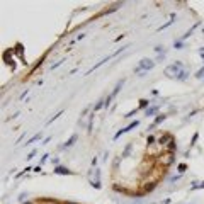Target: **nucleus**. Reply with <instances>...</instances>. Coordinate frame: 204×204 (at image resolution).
Returning a JSON list of instances; mask_svg holds the SVG:
<instances>
[{
  "label": "nucleus",
  "instance_id": "obj_16",
  "mask_svg": "<svg viewBox=\"0 0 204 204\" xmlns=\"http://www.w3.org/2000/svg\"><path fill=\"white\" fill-rule=\"evenodd\" d=\"M150 104H151V102H150V100H148V99H140V104H138V109H148V107H150Z\"/></svg>",
  "mask_w": 204,
  "mask_h": 204
},
{
  "label": "nucleus",
  "instance_id": "obj_7",
  "mask_svg": "<svg viewBox=\"0 0 204 204\" xmlns=\"http://www.w3.org/2000/svg\"><path fill=\"white\" fill-rule=\"evenodd\" d=\"M77 140H78V135H77V133H73V135H72V136H70V138L67 140V141L63 143V146H61V148H63V150H67V148H72V146L77 143Z\"/></svg>",
  "mask_w": 204,
  "mask_h": 204
},
{
  "label": "nucleus",
  "instance_id": "obj_48",
  "mask_svg": "<svg viewBox=\"0 0 204 204\" xmlns=\"http://www.w3.org/2000/svg\"><path fill=\"white\" fill-rule=\"evenodd\" d=\"M22 204H34L32 201H26V203H22Z\"/></svg>",
  "mask_w": 204,
  "mask_h": 204
},
{
  "label": "nucleus",
  "instance_id": "obj_49",
  "mask_svg": "<svg viewBox=\"0 0 204 204\" xmlns=\"http://www.w3.org/2000/svg\"><path fill=\"white\" fill-rule=\"evenodd\" d=\"M53 204H61V203H60V201H55V203H53Z\"/></svg>",
  "mask_w": 204,
  "mask_h": 204
},
{
  "label": "nucleus",
  "instance_id": "obj_45",
  "mask_svg": "<svg viewBox=\"0 0 204 204\" xmlns=\"http://www.w3.org/2000/svg\"><path fill=\"white\" fill-rule=\"evenodd\" d=\"M199 55H201V56H203V58H204V46H203V48H201V49H199Z\"/></svg>",
  "mask_w": 204,
  "mask_h": 204
},
{
  "label": "nucleus",
  "instance_id": "obj_24",
  "mask_svg": "<svg viewBox=\"0 0 204 204\" xmlns=\"http://www.w3.org/2000/svg\"><path fill=\"white\" fill-rule=\"evenodd\" d=\"M185 170H187V165H185V163H179V165H177V172H179V175H182Z\"/></svg>",
  "mask_w": 204,
  "mask_h": 204
},
{
  "label": "nucleus",
  "instance_id": "obj_19",
  "mask_svg": "<svg viewBox=\"0 0 204 204\" xmlns=\"http://www.w3.org/2000/svg\"><path fill=\"white\" fill-rule=\"evenodd\" d=\"M138 126H140V121H138V119H135V121H133V123H129L124 129H126V133H128V131H131V129H135V128H138Z\"/></svg>",
  "mask_w": 204,
  "mask_h": 204
},
{
  "label": "nucleus",
  "instance_id": "obj_8",
  "mask_svg": "<svg viewBox=\"0 0 204 204\" xmlns=\"http://www.w3.org/2000/svg\"><path fill=\"white\" fill-rule=\"evenodd\" d=\"M156 185H158V180H151V182H146L145 185H143V192H151V191H155Z\"/></svg>",
  "mask_w": 204,
  "mask_h": 204
},
{
  "label": "nucleus",
  "instance_id": "obj_1",
  "mask_svg": "<svg viewBox=\"0 0 204 204\" xmlns=\"http://www.w3.org/2000/svg\"><path fill=\"white\" fill-rule=\"evenodd\" d=\"M155 63L156 61H153V60L150 58H143L140 63H138V67H135V73H140V77H143V73L145 72H148V70H151V68H155Z\"/></svg>",
  "mask_w": 204,
  "mask_h": 204
},
{
  "label": "nucleus",
  "instance_id": "obj_41",
  "mask_svg": "<svg viewBox=\"0 0 204 204\" xmlns=\"http://www.w3.org/2000/svg\"><path fill=\"white\" fill-rule=\"evenodd\" d=\"M179 179H180V175H175V177H172V179H170V182H177Z\"/></svg>",
  "mask_w": 204,
  "mask_h": 204
},
{
  "label": "nucleus",
  "instance_id": "obj_51",
  "mask_svg": "<svg viewBox=\"0 0 204 204\" xmlns=\"http://www.w3.org/2000/svg\"><path fill=\"white\" fill-rule=\"evenodd\" d=\"M203 60H204V58H203Z\"/></svg>",
  "mask_w": 204,
  "mask_h": 204
},
{
  "label": "nucleus",
  "instance_id": "obj_14",
  "mask_svg": "<svg viewBox=\"0 0 204 204\" xmlns=\"http://www.w3.org/2000/svg\"><path fill=\"white\" fill-rule=\"evenodd\" d=\"M131 150H133V143H128L124 146V150H123V153H121V158H128V156L131 155Z\"/></svg>",
  "mask_w": 204,
  "mask_h": 204
},
{
  "label": "nucleus",
  "instance_id": "obj_36",
  "mask_svg": "<svg viewBox=\"0 0 204 204\" xmlns=\"http://www.w3.org/2000/svg\"><path fill=\"white\" fill-rule=\"evenodd\" d=\"M63 61H65V60H60V61H56L55 65H51V70H56V68H58L60 65H61V63H63Z\"/></svg>",
  "mask_w": 204,
  "mask_h": 204
},
{
  "label": "nucleus",
  "instance_id": "obj_11",
  "mask_svg": "<svg viewBox=\"0 0 204 204\" xmlns=\"http://www.w3.org/2000/svg\"><path fill=\"white\" fill-rule=\"evenodd\" d=\"M177 148H179V146H177V141H175V138H174V140L165 146V151H168V153H175V151H177Z\"/></svg>",
  "mask_w": 204,
  "mask_h": 204
},
{
  "label": "nucleus",
  "instance_id": "obj_18",
  "mask_svg": "<svg viewBox=\"0 0 204 204\" xmlns=\"http://www.w3.org/2000/svg\"><path fill=\"white\" fill-rule=\"evenodd\" d=\"M156 145V138L153 135H148L146 136V146H153Z\"/></svg>",
  "mask_w": 204,
  "mask_h": 204
},
{
  "label": "nucleus",
  "instance_id": "obj_42",
  "mask_svg": "<svg viewBox=\"0 0 204 204\" xmlns=\"http://www.w3.org/2000/svg\"><path fill=\"white\" fill-rule=\"evenodd\" d=\"M49 140H51V138H44V140H43V143H41V145H48V143H49Z\"/></svg>",
  "mask_w": 204,
  "mask_h": 204
},
{
  "label": "nucleus",
  "instance_id": "obj_15",
  "mask_svg": "<svg viewBox=\"0 0 204 204\" xmlns=\"http://www.w3.org/2000/svg\"><path fill=\"white\" fill-rule=\"evenodd\" d=\"M12 51H14V55H17L19 58L24 60V56H22V51H24V48H22V44H20V43H17V44H15V48H12Z\"/></svg>",
  "mask_w": 204,
  "mask_h": 204
},
{
  "label": "nucleus",
  "instance_id": "obj_12",
  "mask_svg": "<svg viewBox=\"0 0 204 204\" xmlns=\"http://www.w3.org/2000/svg\"><path fill=\"white\" fill-rule=\"evenodd\" d=\"M189 75H191V73H189V72L184 68V70H182V72H180V73L175 77V80H177V82H185V80L189 78Z\"/></svg>",
  "mask_w": 204,
  "mask_h": 204
},
{
  "label": "nucleus",
  "instance_id": "obj_27",
  "mask_svg": "<svg viewBox=\"0 0 204 204\" xmlns=\"http://www.w3.org/2000/svg\"><path fill=\"white\" fill-rule=\"evenodd\" d=\"M194 77H196V78H203V80H204V67H203V68H199V70L196 72Z\"/></svg>",
  "mask_w": 204,
  "mask_h": 204
},
{
  "label": "nucleus",
  "instance_id": "obj_37",
  "mask_svg": "<svg viewBox=\"0 0 204 204\" xmlns=\"http://www.w3.org/2000/svg\"><path fill=\"white\" fill-rule=\"evenodd\" d=\"M26 197H27V192H22V194L19 196V201H20V203H24V199H26Z\"/></svg>",
  "mask_w": 204,
  "mask_h": 204
},
{
  "label": "nucleus",
  "instance_id": "obj_34",
  "mask_svg": "<svg viewBox=\"0 0 204 204\" xmlns=\"http://www.w3.org/2000/svg\"><path fill=\"white\" fill-rule=\"evenodd\" d=\"M172 24H174V20H168V22H165L163 26H160V27H158V31H163V29H167V27H168V26H172Z\"/></svg>",
  "mask_w": 204,
  "mask_h": 204
},
{
  "label": "nucleus",
  "instance_id": "obj_40",
  "mask_svg": "<svg viewBox=\"0 0 204 204\" xmlns=\"http://www.w3.org/2000/svg\"><path fill=\"white\" fill-rule=\"evenodd\" d=\"M97 162H99V160L95 158V156H94V158H92V162H90V165H92V167H95V165H97Z\"/></svg>",
  "mask_w": 204,
  "mask_h": 204
},
{
  "label": "nucleus",
  "instance_id": "obj_21",
  "mask_svg": "<svg viewBox=\"0 0 204 204\" xmlns=\"http://www.w3.org/2000/svg\"><path fill=\"white\" fill-rule=\"evenodd\" d=\"M174 48L175 49H184V41H182V39H175L174 41Z\"/></svg>",
  "mask_w": 204,
  "mask_h": 204
},
{
  "label": "nucleus",
  "instance_id": "obj_47",
  "mask_svg": "<svg viewBox=\"0 0 204 204\" xmlns=\"http://www.w3.org/2000/svg\"><path fill=\"white\" fill-rule=\"evenodd\" d=\"M65 204H80V203H73V201H67Z\"/></svg>",
  "mask_w": 204,
  "mask_h": 204
},
{
  "label": "nucleus",
  "instance_id": "obj_20",
  "mask_svg": "<svg viewBox=\"0 0 204 204\" xmlns=\"http://www.w3.org/2000/svg\"><path fill=\"white\" fill-rule=\"evenodd\" d=\"M121 160H123V158H121V155H119V156H114V160H112V168H114V170H117V168H119V165H121Z\"/></svg>",
  "mask_w": 204,
  "mask_h": 204
},
{
  "label": "nucleus",
  "instance_id": "obj_28",
  "mask_svg": "<svg viewBox=\"0 0 204 204\" xmlns=\"http://www.w3.org/2000/svg\"><path fill=\"white\" fill-rule=\"evenodd\" d=\"M61 114H63V111H58V112H56V114H55V116L51 117V119H49L48 123H46V124H51V123H53V121H56V119H58L60 116H61Z\"/></svg>",
  "mask_w": 204,
  "mask_h": 204
},
{
  "label": "nucleus",
  "instance_id": "obj_6",
  "mask_svg": "<svg viewBox=\"0 0 204 204\" xmlns=\"http://www.w3.org/2000/svg\"><path fill=\"white\" fill-rule=\"evenodd\" d=\"M53 174H56V175H73V172H72L68 167L58 165V167H55V168H53Z\"/></svg>",
  "mask_w": 204,
  "mask_h": 204
},
{
  "label": "nucleus",
  "instance_id": "obj_4",
  "mask_svg": "<svg viewBox=\"0 0 204 204\" xmlns=\"http://www.w3.org/2000/svg\"><path fill=\"white\" fill-rule=\"evenodd\" d=\"M172 140H174V136L170 135V133H162V136L156 138V145L158 146H167Z\"/></svg>",
  "mask_w": 204,
  "mask_h": 204
},
{
  "label": "nucleus",
  "instance_id": "obj_43",
  "mask_svg": "<svg viewBox=\"0 0 204 204\" xmlns=\"http://www.w3.org/2000/svg\"><path fill=\"white\" fill-rule=\"evenodd\" d=\"M163 58H165V53H163V55H158V56H156V60H158V61H162Z\"/></svg>",
  "mask_w": 204,
  "mask_h": 204
},
{
  "label": "nucleus",
  "instance_id": "obj_35",
  "mask_svg": "<svg viewBox=\"0 0 204 204\" xmlns=\"http://www.w3.org/2000/svg\"><path fill=\"white\" fill-rule=\"evenodd\" d=\"M111 102H112V95L109 94V95L106 97V107H109V106H111Z\"/></svg>",
  "mask_w": 204,
  "mask_h": 204
},
{
  "label": "nucleus",
  "instance_id": "obj_5",
  "mask_svg": "<svg viewBox=\"0 0 204 204\" xmlns=\"http://www.w3.org/2000/svg\"><path fill=\"white\" fill-rule=\"evenodd\" d=\"M167 117H168V116H167V114H156V117H155V119H153V123H151L150 126H148V131H151L153 128H156V126H158V124H162V123L165 121Z\"/></svg>",
  "mask_w": 204,
  "mask_h": 204
},
{
  "label": "nucleus",
  "instance_id": "obj_44",
  "mask_svg": "<svg viewBox=\"0 0 204 204\" xmlns=\"http://www.w3.org/2000/svg\"><path fill=\"white\" fill-rule=\"evenodd\" d=\"M196 114H197V111H191V112H189V117H192V116H196Z\"/></svg>",
  "mask_w": 204,
  "mask_h": 204
},
{
  "label": "nucleus",
  "instance_id": "obj_32",
  "mask_svg": "<svg viewBox=\"0 0 204 204\" xmlns=\"http://www.w3.org/2000/svg\"><path fill=\"white\" fill-rule=\"evenodd\" d=\"M124 133H126V129H124V128H123V129H119V131H117L116 135H114V140H119V138H121V136L124 135Z\"/></svg>",
  "mask_w": 204,
  "mask_h": 204
},
{
  "label": "nucleus",
  "instance_id": "obj_46",
  "mask_svg": "<svg viewBox=\"0 0 204 204\" xmlns=\"http://www.w3.org/2000/svg\"><path fill=\"white\" fill-rule=\"evenodd\" d=\"M162 204H170V199H163V201H162Z\"/></svg>",
  "mask_w": 204,
  "mask_h": 204
},
{
  "label": "nucleus",
  "instance_id": "obj_13",
  "mask_svg": "<svg viewBox=\"0 0 204 204\" xmlns=\"http://www.w3.org/2000/svg\"><path fill=\"white\" fill-rule=\"evenodd\" d=\"M158 109H160V106H150L148 109L145 111V116L150 117V116H155L156 112H158Z\"/></svg>",
  "mask_w": 204,
  "mask_h": 204
},
{
  "label": "nucleus",
  "instance_id": "obj_31",
  "mask_svg": "<svg viewBox=\"0 0 204 204\" xmlns=\"http://www.w3.org/2000/svg\"><path fill=\"white\" fill-rule=\"evenodd\" d=\"M48 160H49V155H48V153H44V155L41 156V160H39V165H43V163H46Z\"/></svg>",
  "mask_w": 204,
  "mask_h": 204
},
{
  "label": "nucleus",
  "instance_id": "obj_23",
  "mask_svg": "<svg viewBox=\"0 0 204 204\" xmlns=\"http://www.w3.org/2000/svg\"><path fill=\"white\" fill-rule=\"evenodd\" d=\"M112 189H114L116 192H123V194H129V191H126L124 187H119L117 184H114V185H112Z\"/></svg>",
  "mask_w": 204,
  "mask_h": 204
},
{
  "label": "nucleus",
  "instance_id": "obj_33",
  "mask_svg": "<svg viewBox=\"0 0 204 204\" xmlns=\"http://www.w3.org/2000/svg\"><path fill=\"white\" fill-rule=\"evenodd\" d=\"M197 138H199V133H194L192 135V140H191V148L196 145V141H197Z\"/></svg>",
  "mask_w": 204,
  "mask_h": 204
},
{
  "label": "nucleus",
  "instance_id": "obj_2",
  "mask_svg": "<svg viewBox=\"0 0 204 204\" xmlns=\"http://www.w3.org/2000/svg\"><path fill=\"white\" fill-rule=\"evenodd\" d=\"M184 70V65H182V61H175V63H172V65H168V67L163 70V73H165L168 78H175L180 72Z\"/></svg>",
  "mask_w": 204,
  "mask_h": 204
},
{
  "label": "nucleus",
  "instance_id": "obj_10",
  "mask_svg": "<svg viewBox=\"0 0 204 204\" xmlns=\"http://www.w3.org/2000/svg\"><path fill=\"white\" fill-rule=\"evenodd\" d=\"M102 107H106V97L99 99L97 102H95V106L92 107V112H97V111H100Z\"/></svg>",
  "mask_w": 204,
  "mask_h": 204
},
{
  "label": "nucleus",
  "instance_id": "obj_29",
  "mask_svg": "<svg viewBox=\"0 0 204 204\" xmlns=\"http://www.w3.org/2000/svg\"><path fill=\"white\" fill-rule=\"evenodd\" d=\"M36 153H38V150H31V151H29V155L26 156V160H27V162H31V160H32V158L36 156Z\"/></svg>",
  "mask_w": 204,
  "mask_h": 204
},
{
  "label": "nucleus",
  "instance_id": "obj_39",
  "mask_svg": "<svg viewBox=\"0 0 204 204\" xmlns=\"http://www.w3.org/2000/svg\"><path fill=\"white\" fill-rule=\"evenodd\" d=\"M32 172H36V174H39V172H41V165H36L34 168H32Z\"/></svg>",
  "mask_w": 204,
  "mask_h": 204
},
{
  "label": "nucleus",
  "instance_id": "obj_9",
  "mask_svg": "<svg viewBox=\"0 0 204 204\" xmlns=\"http://www.w3.org/2000/svg\"><path fill=\"white\" fill-rule=\"evenodd\" d=\"M124 82H126V78H121V80H119V82L116 83V87H114V90L111 92V95H112V99H114V97L117 95V94H119V90L123 88V85H124Z\"/></svg>",
  "mask_w": 204,
  "mask_h": 204
},
{
  "label": "nucleus",
  "instance_id": "obj_3",
  "mask_svg": "<svg viewBox=\"0 0 204 204\" xmlns=\"http://www.w3.org/2000/svg\"><path fill=\"white\" fill-rule=\"evenodd\" d=\"M158 163L162 167H170L175 163V153H168V151H165L163 155H158Z\"/></svg>",
  "mask_w": 204,
  "mask_h": 204
},
{
  "label": "nucleus",
  "instance_id": "obj_50",
  "mask_svg": "<svg viewBox=\"0 0 204 204\" xmlns=\"http://www.w3.org/2000/svg\"><path fill=\"white\" fill-rule=\"evenodd\" d=\"M203 82H204V80H203Z\"/></svg>",
  "mask_w": 204,
  "mask_h": 204
},
{
  "label": "nucleus",
  "instance_id": "obj_17",
  "mask_svg": "<svg viewBox=\"0 0 204 204\" xmlns=\"http://www.w3.org/2000/svg\"><path fill=\"white\" fill-rule=\"evenodd\" d=\"M38 140H41V133H38V135H34V136H31L29 140L26 141V146H31L34 141H38Z\"/></svg>",
  "mask_w": 204,
  "mask_h": 204
},
{
  "label": "nucleus",
  "instance_id": "obj_30",
  "mask_svg": "<svg viewBox=\"0 0 204 204\" xmlns=\"http://www.w3.org/2000/svg\"><path fill=\"white\" fill-rule=\"evenodd\" d=\"M155 53H156V55H163V53H165V49H163V46H162V44H158V46H155Z\"/></svg>",
  "mask_w": 204,
  "mask_h": 204
},
{
  "label": "nucleus",
  "instance_id": "obj_38",
  "mask_svg": "<svg viewBox=\"0 0 204 204\" xmlns=\"http://www.w3.org/2000/svg\"><path fill=\"white\" fill-rule=\"evenodd\" d=\"M27 94H29V90H26V92H22V94L19 95V100H22V99H26V95H27Z\"/></svg>",
  "mask_w": 204,
  "mask_h": 204
},
{
  "label": "nucleus",
  "instance_id": "obj_25",
  "mask_svg": "<svg viewBox=\"0 0 204 204\" xmlns=\"http://www.w3.org/2000/svg\"><path fill=\"white\" fill-rule=\"evenodd\" d=\"M138 111H140V109H138V107H135V109H133V111H129V112H128V114H124V117H126V119H129V117L136 116V114H138Z\"/></svg>",
  "mask_w": 204,
  "mask_h": 204
},
{
  "label": "nucleus",
  "instance_id": "obj_26",
  "mask_svg": "<svg viewBox=\"0 0 204 204\" xmlns=\"http://www.w3.org/2000/svg\"><path fill=\"white\" fill-rule=\"evenodd\" d=\"M90 185L94 187V189H102V184H100V180H90Z\"/></svg>",
  "mask_w": 204,
  "mask_h": 204
},
{
  "label": "nucleus",
  "instance_id": "obj_22",
  "mask_svg": "<svg viewBox=\"0 0 204 204\" xmlns=\"http://www.w3.org/2000/svg\"><path fill=\"white\" fill-rule=\"evenodd\" d=\"M197 189H204V180H203V182H192L191 191H197Z\"/></svg>",
  "mask_w": 204,
  "mask_h": 204
}]
</instances>
